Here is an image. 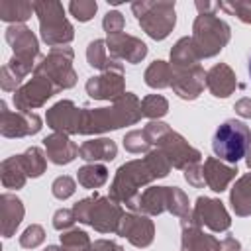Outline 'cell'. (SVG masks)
Wrapping results in <instances>:
<instances>
[{
    "instance_id": "1",
    "label": "cell",
    "mask_w": 251,
    "mask_h": 251,
    "mask_svg": "<svg viewBox=\"0 0 251 251\" xmlns=\"http://www.w3.org/2000/svg\"><path fill=\"white\" fill-rule=\"evenodd\" d=\"M251 145V129L245 122L229 118L222 122L214 135H212V149L216 157H220L226 163H237L241 161Z\"/></svg>"
},
{
    "instance_id": "2",
    "label": "cell",
    "mask_w": 251,
    "mask_h": 251,
    "mask_svg": "<svg viewBox=\"0 0 251 251\" xmlns=\"http://www.w3.org/2000/svg\"><path fill=\"white\" fill-rule=\"evenodd\" d=\"M247 71H249V76H251V57H249V65H247Z\"/></svg>"
}]
</instances>
